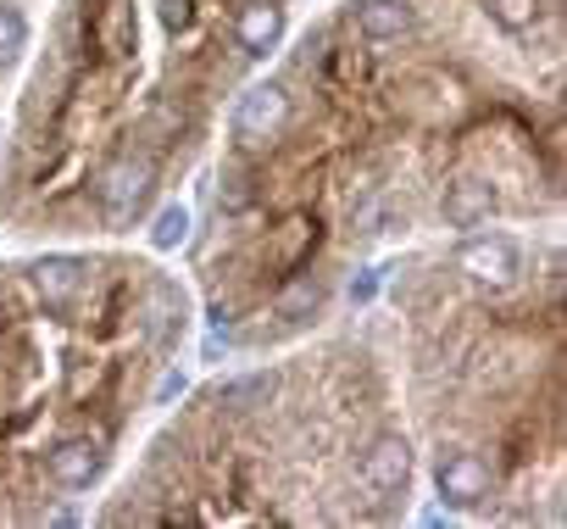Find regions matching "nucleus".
<instances>
[{
	"label": "nucleus",
	"instance_id": "obj_5",
	"mask_svg": "<svg viewBox=\"0 0 567 529\" xmlns=\"http://www.w3.org/2000/svg\"><path fill=\"white\" fill-rule=\"evenodd\" d=\"M362 485L373 496H401L412 485V446H406V435H379L362 451Z\"/></svg>",
	"mask_w": 567,
	"mask_h": 529
},
{
	"label": "nucleus",
	"instance_id": "obj_18",
	"mask_svg": "<svg viewBox=\"0 0 567 529\" xmlns=\"http://www.w3.org/2000/svg\"><path fill=\"white\" fill-rule=\"evenodd\" d=\"M128 45H134V7H128V0H117V7H112V23H106V51L123 57Z\"/></svg>",
	"mask_w": 567,
	"mask_h": 529
},
{
	"label": "nucleus",
	"instance_id": "obj_15",
	"mask_svg": "<svg viewBox=\"0 0 567 529\" xmlns=\"http://www.w3.org/2000/svg\"><path fill=\"white\" fill-rule=\"evenodd\" d=\"M184 240H189V212L184 206H162L156 223H151V245L156 251H178Z\"/></svg>",
	"mask_w": 567,
	"mask_h": 529
},
{
	"label": "nucleus",
	"instance_id": "obj_3",
	"mask_svg": "<svg viewBox=\"0 0 567 529\" xmlns=\"http://www.w3.org/2000/svg\"><path fill=\"white\" fill-rule=\"evenodd\" d=\"M456 268H462L478 291H506V285H517V274H523V251H517V240H506V234H473V240L456 251Z\"/></svg>",
	"mask_w": 567,
	"mask_h": 529
},
{
	"label": "nucleus",
	"instance_id": "obj_11",
	"mask_svg": "<svg viewBox=\"0 0 567 529\" xmlns=\"http://www.w3.org/2000/svg\"><path fill=\"white\" fill-rule=\"evenodd\" d=\"M239 51L245 57H267L278 40H284V7H272V0H256V7L239 12Z\"/></svg>",
	"mask_w": 567,
	"mask_h": 529
},
{
	"label": "nucleus",
	"instance_id": "obj_1",
	"mask_svg": "<svg viewBox=\"0 0 567 529\" xmlns=\"http://www.w3.org/2000/svg\"><path fill=\"white\" fill-rule=\"evenodd\" d=\"M151 195H156V162L140 156V151H117L101 167V179H95V206H101V217L112 228L140 223L145 206H151Z\"/></svg>",
	"mask_w": 567,
	"mask_h": 529
},
{
	"label": "nucleus",
	"instance_id": "obj_12",
	"mask_svg": "<svg viewBox=\"0 0 567 529\" xmlns=\"http://www.w3.org/2000/svg\"><path fill=\"white\" fill-rule=\"evenodd\" d=\"M323 313V285L312 279V274H296V279H284L278 285V296H272V318H284V324H307V318H318Z\"/></svg>",
	"mask_w": 567,
	"mask_h": 529
},
{
	"label": "nucleus",
	"instance_id": "obj_9",
	"mask_svg": "<svg viewBox=\"0 0 567 529\" xmlns=\"http://www.w3.org/2000/svg\"><path fill=\"white\" fill-rule=\"evenodd\" d=\"M140 313H145V335H151L156 346H167V340L184 329V296H178L167 279H151V285H145Z\"/></svg>",
	"mask_w": 567,
	"mask_h": 529
},
{
	"label": "nucleus",
	"instance_id": "obj_7",
	"mask_svg": "<svg viewBox=\"0 0 567 529\" xmlns=\"http://www.w3.org/2000/svg\"><path fill=\"white\" fill-rule=\"evenodd\" d=\"M34 296L51 307V313H68L79 296H84V262L79 256H45L34 262Z\"/></svg>",
	"mask_w": 567,
	"mask_h": 529
},
{
	"label": "nucleus",
	"instance_id": "obj_4",
	"mask_svg": "<svg viewBox=\"0 0 567 529\" xmlns=\"http://www.w3.org/2000/svg\"><path fill=\"white\" fill-rule=\"evenodd\" d=\"M489 462L478 451H440L434 462V490L445 496V507H478L489 501Z\"/></svg>",
	"mask_w": 567,
	"mask_h": 529
},
{
	"label": "nucleus",
	"instance_id": "obj_6",
	"mask_svg": "<svg viewBox=\"0 0 567 529\" xmlns=\"http://www.w3.org/2000/svg\"><path fill=\"white\" fill-rule=\"evenodd\" d=\"M101 468H106V446H101L95 435H62V440L51 446V479L68 485V490L95 485Z\"/></svg>",
	"mask_w": 567,
	"mask_h": 529
},
{
	"label": "nucleus",
	"instance_id": "obj_2",
	"mask_svg": "<svg viewBox=\"0 0 567 529\" xmlns=\"http://www.w3.org/2000/svg\"><path fill=\"white\" fill-rule=\"evenodd\" d=\"M284 129H290V90L284 84H256L234 106V140L239 151H267Z\"/></svg>",
	"mask_w": 567,
	"mask_h": 529
},
{
	"label": "nucleus",
	"instance_id": "obj_8",
	"mask_svg": "<svg viewBox=\"0 0 567 529\" xmlns=\"http://www.w3.org/2000/svg\"><path fill=\"white\" fill-rule=\"evenodd\" d=\"M351 18H357L362 40H373V45H390V40L412 34V23H417L412 0H357Z\"/></svg>",
	"mask_w": 567,
	"mask_h": 529
},
{
	"label": "nucleus",
	"instance_id": "obj_17",
	"mask_svg": "<svg viewBox=\"0 0 567 529\" xmlns=\"http://www.w3.org/2000/svg\"><path fill=\"white\" fill-rule=\"evenodd\" d=\"M489 12H495L501 29L523 34V29H534V18H539V0H489Z\"/></svg>",
	"mask_w": 567,
	"mask_h": 529
},
{
	"label": "nucleus",
	"instance_id": "obj_14",
	"mask_svg": "<svg viewBox=\"0 0 567 529\" xmlns=\"http://www.w3.org/2000/svg\"><path fill=\"white\" fill-rule=\"evenodd\" d=\"M307 245H318V223H307V217L284 223V240H278V268H301Z\"/></svg>",
	"mask_w": 567,
	"mask_h": 529
},
{
	"label": "nucleus",
	"instance_id": "obj_13",
	"mask_svg": "<svg viewBox=\"0 0 567 529\" xmlns=\"http://www.w3.org/2000/svg\"><path fill=\"white\" fill-rule=\"evenodd\" d=\"M278 396V374L272 368H261V374H245V379H234L228 390H223V401L234 407V413H250V407H267Z\"/></svg>",
	"mask_w": 567,
	"mask_h": 529
},
{
	"label": "nucleus",
	"instance_id": "obj_20",
	"mask_svg": "<svg viewBox=\"0 0 567 529\" xmlns=\"http://www.w3.org/2000/svg\"><path fill=\"white\" fill-rule=\"evenodd\" d=\"M167 23H173V29L189 23V0H167Z\"/></svg>",
	"mask_w": 567,
	"mask_h": 529
},
{
	"label": "nucleus",
	"instance_id": "obj_16",
	"mask_svg": "<svg viewBox=\"0 0 567 529\" xmlns=\"http://www.w3.org/2000/svg\"><path fill=\"white\" fill-rule=\"evenodd\" d=\"M29 51V18L18 7H0V62H18Z\"/></svg>",
	"mask_w": 567,
	"mask_h": 529
},
{
	"label": "nucleus",
	"instance_id": "obj_10",
	"mask_svg": "<svg viewBox=\"0 0 567 529\" xmlns=\"http://www.w3.org/2000/svg\"><path fill=\"white\" fill-rule=\"evenodd\" d=\"M489 212H495V190L484 179H456L445 190V223L451 228H478V223H489Z\"/></svg>",
	"mask_w": 567,
	"mask_h": 529
},
{
	"label": "nucleus",
	"instance_id": "obj_19",
	"mask_svg": "<svg viewBox=\"0 0 567 529\" xmlns=\"http://www.w3.org/2000/svg\"><path fill=\"white\" fill-rule=\"evenodd\" d=\"M373 291H379V274H362V279L351 285V302H368Z\"/></svg>",
	"mask_w": 567,
	"mask_h": 529
}]
</instances>
